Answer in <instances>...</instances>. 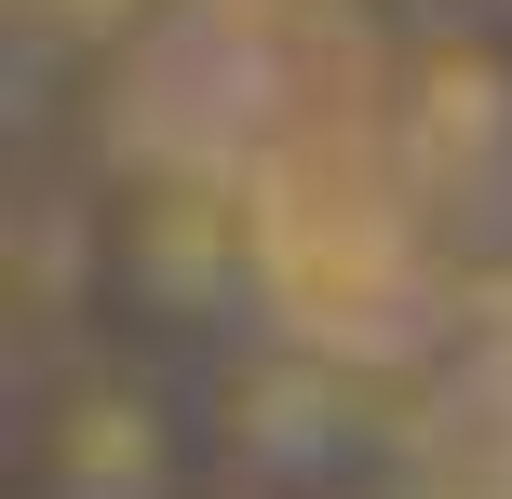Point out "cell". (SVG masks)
Wrapping results in <instances>:
<instances>
[{"label": "cell", "instance_id": "obj_1", "mask_svg": "<svg viewBox=\"0 0 512 499\" xmlns=\"http://www.w3.org/2000/svg\"><path fill=\"white\" fill-rule=\"evenodd\" d=\"M216 419L176 392V351L108 338L27 392L14 419V499H203Z\"/></svg>", "mask_w": 512, "mask_h": 499}, {"label": "cell", "instance_id": "obj_2", "mask_svg": "<svg viewBox=\"0 0 512 499\" xmlns=\"http://www.w3.org/2000/svg\"><path fill=\"white\" fill-rule=\"evenodd\" d=\"M95 311L149 351H230L243 338V297H256V257H243V216L216 203L203 176H135L122 203H95Z\"/></svg>", "mask_w": 512, "mask_h": 499}, {"label": "cell", "instance_id": "obj_3", "mask_svg": "<svg viewBox=\"0 0 512 499\" xmlns=\"http://www.w3.org/2000/svg\"><path fill=\"white\" fill-rule=\"evenodd\" d=\"M216 459H230L243 486L270 499H310L351 473V378L324 365V351H270V338H230V378H216Z\"/></svg>", "mask_w": 512, "mask_h": 499}, {"label": "cell", "instance_id": "obj_4", "mask_svg": "<svg viewBox=\"0 0 512 499\" xmlns=\"http://www.w3.org/2000/svg\"><path fill=\"white\" fill-rule=\"evenodd\" d=\"M405 122H418V149H459L472 176L512 162V54L499 41H432L405 68Z\"/></svg>", "mask_w": 512, "mask_h": 499}, {"label": "cell", "instance_id": "obj_5", "mask_svg": "<svg viewBox=\"0 0 512 499\" xmlns=\"http://www.w3.org/2000/svg\"><path fill=\"white\" fill-rule=\"evenodd\" d=\"M162 14H176V0H14V54L54 68V81H95V68H122Z\"/></svg>", "mask_w": 512, "mask_h": 499}]
</instances>
